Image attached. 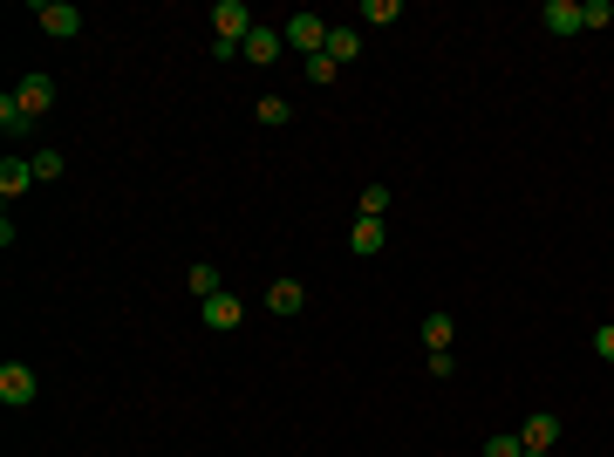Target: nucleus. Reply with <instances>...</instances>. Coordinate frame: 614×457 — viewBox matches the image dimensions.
Instances as JSON below:
<instances>
[{
	"label": "nucleus",
	"mask_w": 614,
	"mask_h": 457,
	"mask_svg": "<svg viewBox=\"0 0 614 457\" xmlns=\"http://www.w3.org/2000/svg\"><path fill=\"white\" fill-rule=\"evenodd\" d=\"M0 130H7V137H14V144H21V137H28V130H35V116L21 110V96H14V89H7V96H0Z\"/></svg>",
	"instance_id": "nucleus-13"
},
{
	"label": "nucleus",
	"mask_w": 614,
	"mask_h": 457,
	"mask_svg": "<svg viewBox=\"0 0 614 457\" xmlns=\"http://www.w3.org/2000/svg\"><path fill=\"white\" fill-rule=\"evenodd\" d=\"M383 219H355V232H348V253H362V260H369V253H383Z\"/></svg>",
	"instance_id": "nucleus-14"
},
{
	"label": "nucleus",
	"mask_w": 614,
	"mask_h": 457,
	"mask_svg": "<svg viewBox=\"0 0 614 457\" xmlns=\"http://www.w3.org/2000/svg\"><path fill=\"white\" fill-rule=\"evenodd\" d=\"M526 457H553V451H526Z\"/></svg>",
	"instance_id": "nucleus-26"
},
{
	"label": "nucleus",
	"mask_w": 614,
	"mask_h": 457,
	"mask_svg": "<svg viewBox=\"0 0 614 457\" xmlns=\"http://www.w3.org/2000/svg\"><path fill=\"white\" fill-rule=\"evenodd\" d=\"M362 21H369V28H396L403 7H396V0H362Z\"/></svg>",
	"instance_id": "nucleus-15"
},
{
	"label": "nucleus",
	"mask_w": 614,
	"mask_h": 457,
	"mask_svg": "<svg viewBox=\"0 0 614 457\" xmlns=\"http://www.w3.org/2000/svg\"><path fill=\"white\" fill-rule=\"evenodd\" d=\"M28 157H35V178H55V171H62V157H55V151H28Z\"/></svg>",
	"instance_id": "nucleus-25"
},
{
	"label": "nucleus",
	"mask_w": 614,
	"mask_h": 457,
	"mask_svg": "<svg viewBox=\"0 0 614 457\" xmlns=\"http://www.w3.org/2000/svg\"><path fill=\"white\" fill-rule=\"evenodd\" d=\"M580 21H587V28H614V7L608 0H580Z\"/></svg>",
	"instance_id": "nucleus-19"
},
{
	"label": "nucleus",
	"mask_w": 614,
	"mask_h": 457,
	"mask_svg": "<svg viewBox=\"0 0 614 457\" xmlns=\"http://www.w3.org/2000/svg\"><path fill=\"white\" fill-rule=\"evenodd\" d=\"M485 457H526L519 430H499V437H485Z\"/></svg>",
	"instance_id": "nucleus-18"
},
{
	"label": "nucleus",
	"mask_w": 614,
	"mask_h": 457,
	"mask_svg": "<svg viewBox=\"0 0 614 457\" xmlns=\"http://www.w3.org/2000/svg\"><path fill=\"white\" fill-rule=\"evenodd\" d=\"M335 76H342V69H335L328 55H307V82H335Z\"/></svg>",
	"instance_id": "nucleus-23"
},
{
	"label": "nucleus",
	"mask_w": 614,
	"mask_h": 457,
	"mask_svg": "<svg viewBox=\"0 0 614 457\" xmlns=\"http://www.w3.org/2000/svg\"><path fill=\"white\" fill-rule=\"evenodd\" d=\"M35 396H41V376L28 362H0V403H7V410H28Z\"/></svg>",
	"instance_id": "nucleus-1"
},
{
	"label": "nucleus",
	"mask_w": 614,
	"mask_h": 457,
	"mask_svg": "<svg viewBox=\"0 0 614 457\" xmlns=\"http://www.w3.org/2000/svg\"><path fill=\"white\" fill-rule=\"evenodd\" d=\"M280 48H287V41L273 35V28H253V35L239 41V62H253V69H267V62H280Z\"/></svg>",
	"instance_id": "nucleus-9"
},
{
	"label": "nucleus",
	"mask_w": 614,
	"mask_h": 457,
	"mask_svg": "<svg viewBox=\"0 0 614 457\" xmlns=\"http://www.w3.org/2000/svg\"><path fill=\"white\" fill-rule=\"evenodd\" d=\"M35 21H41V35H55V41L82 35V7H69V0H35Z\"/></svg>",
	"instance_id": "nucleus-2"
},
{
	"label": "nucleus",
	"mask_w": 614,
	"mask_h": 457,
	"mask_svg": "<svg viewBox=\"0 0 614 457\" xmlns=\"http://www.w3.org/2000/svg\"><path fill=\"white\" fill-rule=\"evenodd\" d=\"M594 355H601V362H614V321H601V328H594Z\"/></svg>",
	"instance_id": "nucleus-24"
},
{
	"label": "nucleus",
	"mask_w": 614,
	"mask_h": 457,
	"mask_svg": "<svg viewBox=\"0 0 614 457\" xmlns=\"http://www.w3.org/2000/svg\"><path fill=\"white\" fill-rule=\"evenodd\" d=\"M198 314H205V328H212V335H232V328L246 321V307L232 301V294H212V301H198Z\"/></svg>",
	"instance_id": "nucleus-6"
},
{
	"label": "nucleus",
	"mask_w": 614,
	"mask_h": 457,
	"mask_svg": "<svg viewBox=\"0 0 614 457\" xmlns=\"http://www.w3.org/2000/svg\"><path fill=\"white\" fill-rule=\"evenodd\" d=\"M519 444H526V451H553V444H560V417H546V410L526 417L519 423Z\"/></svg>",
	"instance_id": "nucleus-11"
},
{
	"label": "nucleus",
	"mask_w": 614,
	"mask_h": 457,
	"mask_svg": "<svg viewBox=\"0 0 614 457\" xmlns=\"http://www.w3.org/2000/svg\"><path fill=\"white\" fill-rule=\"evenodd\" d=\"M321 55H328L335 69H348V62L362 55V28H328V48H321Z\"/></svg>",
	"instance_id": "nucleus-12"
},
{
	"label": "nucleus",
	"mask_w": 614,
	"mask_h": 457,
	"mask_svg": "<svg viewBox=\"0 0 614 457\" xmlns=\"http://www.w3.org/2000/svg\"><path fill=\"white\" fill-rule=\"evenodd\" d=\"M192 294H198V301H212V294H219V267H192Z\"/></svg>",
	"instance_id": "nucleus-20"
},
{
	"label": "nucleus",
	"mask_w": 614,
	"mask_h": 457,
	"mask_svg": "<svg viewBox=\"0 0 614 457\" xmlns=\"http://www.w3.org/2000/svg\"><path fill=\"white\" fill-rule=\"evenodd\" d=\"M362 219H389V185H362Z\"/></svg>",
	"instance_id": "nucleus-17"
},
{
	"label": "nucleus",
	"mask_w": 614,
	"mask_h": 457,
	"mask_svg": "<svg viewBox=\"0 0 614 457\" xmlns=\"http://www.w3.org/2000/svg\"><path fill=\"white\" fill-rule=\"evenodd\" d=\"M14 96H21V110L41 123V116L55 110V76H21V82H14Z\"/></svg>",
	"instance_id": "nucleus-5"
},
{
	"label": "nucleus",
	"mask_w": 614,
	"mask_h": 457,
	"mask_svg": "<svg viewBox=\"0 0 614 457\" xmlns=\"http://www.w3.org/2000/svg\"><path fill=\"white\" fill-rule=\"evenodd\" d=\"M287 116H294V110H287V96H260V123H287Z\"/></svg>",
	"instance_id": "nucleus-22"
},
{
	"label": "nucleus",
	"mask_w": 614,
	"mask_h": 457,
	"mask_svg": "<svg viewBox=\"0 0 614 457\" xmlns=\"http://www.w3.org/2000/svg\"><path fill=\"white\" fill-rule=\"evenodd\" d=\"M430 376L451 382V376H458V355H451V348H430Z\"/></svg>",
	"instance_id": "nucleus-21"
},
{
	"label": "nucleus",
	"mask_w": 614,
	"mask_h": 457,
	"mask_svg": "<svg viewBox=\"0 0 614 457\" xmlns=\"http://www.w3.org/2000/svg\"><path fill=\"white\" fill-rule=\"evenodd\" d=\"M451 335H458L451 314H423V342H430V348H451Z\"/></svg>",
	"instance_id": "nucleus-16"
},
{
	"label": "nucleus",
	"mask_w": 614,
	"mask_h": 457,
	"mask_svg": "<svg viewBox=\"0 0 614 457\" xmlns=\"http://www.w3.org/2000/svg\"><path fill=\"white\" fill-rule=\"evenodd\" d=\"M301 307H307V287H301V280H273V287H267V314H280V321H294Z\"/></svg>",
	"instance_id": "nucleus-10"
},
{
	"label": "nucleus",
	"mask_w": 614,
	"mask_h": 457,
	"mask_svg": "<svg viewBox=\"0 0 614 457\" xmlns=\"http://www.w3.org/2000/svg\"><path fill=\"white\" fill-rule=\"evenodd\" d=\"M28 185H35V157L7 151V157H0V198H21Z\"/></svg>",
	"instance_id": "nucleus-8"
},
{
	"label": "nucleus",
	"mask_w": 614,
	"mask_h": 457,
	"mask_svg": "<svg viewBox=\"0 0 614 457\" xmlns=\"http://www.w3.org/2000/svg\"><path fill=\"white\" fill-rule=\"evenodd\" d=\"M253 28H260V21H253L246 0H219V7H212V35H219V41H246Z\"/></svg>",
	"instance_id": "nucleus-3"
},
{
	"label": "nucleus",
	"mask_w": 614,
	"mask_h": 457,
	"mask_svg": "<svg viewBox=\"0 0 614 457\" xmlns=\"http://www.w3.org/2000/svg\"><path fill=\"white\" fill-rule=\"evenodd\" d=\"M287 48L321 55V48H328V21H321V14H294V21H287Z\"/></svg>",
	"instance_id": "nucleus-4"
},
{
	"label": "nucleus",
	"mask_w": 614,
	"mask_h": 457,
	"mask_svg": "<svg viewBox=\"0 0 614 457\" xmlns=\"http://www.w3.org/2000/svg\"><path fill=\"white\" fill-rule=\"evenodd\" d=\"M539 21H546V35H587L580 0H546V7H539Z\"/></svg>",
	"instance_id": "nucleus-7"
}]
</instances>
